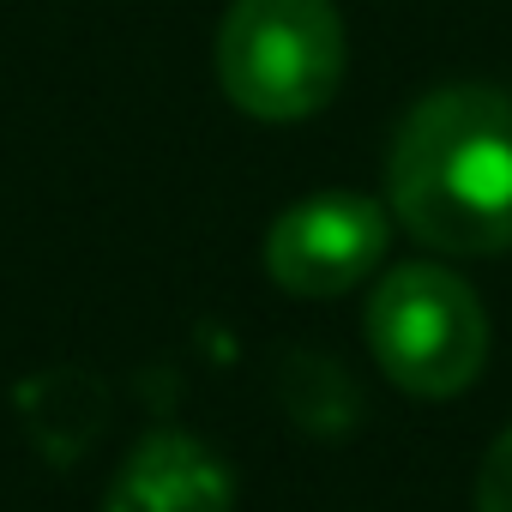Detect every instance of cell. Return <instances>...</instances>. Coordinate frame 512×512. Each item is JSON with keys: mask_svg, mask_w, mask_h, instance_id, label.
<instances>
[{"mask_svg": "<svg viewBox=\"0 0 512 512\" xmlns=\"http://www.w3.org/2000/svg\"><path fill=\"white\" fill-rule=\"evenodd\" d=\"M398 223L434 253H506L512 247V97L494 85L428 91L386 163Z\"/></svg>", "mask_w": 512, "mask_h": 512, "instance_id": "obj_1", "label": "cell"}, {"mask_svg": "<svg viewBox=\"0 0 512 512\" xmlns=\"http://www.w3.org/2000/svg\"><path fill=\"white\" fill-rule=\"evenodd\" d=\"M344 25L332 0H235L217 25V85L253 121H308L338 97Z\"/></svg>", "mask_w": 512, "mask_h": 512, "instance_id": "obj_2", "label": "cell"}, {"mask_svg": "<svg viewBox=\"0 0 512 512\" xmlns=\"http://www.w3.org/2000/svg\"><path fill=\"white\" fill-rule=\"evenodd\" d=\"M368 350L410 398H458L488 362V314L446 266H398L368 296Z\"/></svg>", "mask_w": 512, "mask_h": 512, "instance_id": "obj_3", "label": "cell"}, {"mask_svg": "<svg viewBox=\"0 0 512 512\" xmlns=\"http://www.w3.org/2000/svg\"><path fill=\"white\" fill-rule=\"evenodd\" d=\"M386 211L362 193H314L290 205L266 235V272L290 296H344L386 253Z\"/></svg>", "mask_w": 512, "mask_h": 512, "instance_id": "obj_4", "label": "cell"}, {"mask_svg": "<svg viewBox=\"0 0 512 512\" xmlns=\"http://www.w3.org/2000/svg\"><path fill=\"white\" fill-rule=\"evenodd\" d=\"M235 476L193 434H145L109 482L103 512H229Z\"/></svg>", "mask_w": 512, "mask_h": 512, "instance_id": "obj_5", "label": "cell"}, {"mask_svg": "<svg viewBox=\"0 0 512 512\" xmlns=\"http://www.w3.org/2000/svg\"><path fill=\"white\" fill-rule=\"evenodd\" d=\"M476 512H512V428L488 446L476 470Z\"/></svg>", "mask_w": 512, "mask_h": 512, "instance_id": "obj_6", "label": "cell"}]
</instances>
